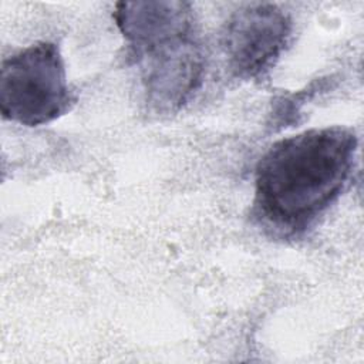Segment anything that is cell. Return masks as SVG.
I'll use <instances>...</instances> for the list:
<instances>
[{"mask_svg":"<svg viewBox=\"0 0 364 364\" xmlns=\"http://www.w3.org/2000/svg\"><path fill=\"white\" fill-rule=\"evenodd\" d=\"M290 16L273 3H253L236 10L222 31V48L232 74L255 80L270 71L290 43Z\"/></svg>","mask_w":364,"mask_h":364,"instance_id":"cell-4","label":"cell"},{"mask_svg":"<svg viewBox=\"0 0 364 364\" xmlns=\"http://www.w3.org/2000/svg\"><path fill=\"white\" fill-rule=\"evenodd\" d=\"M357 146L355 132L340 125L274 142L256 164V220L274 236L304 233L346 189Z\"/></svg>","mask_w":364,"mask_h":364,"instance_id":"cell-1","label":"cell"},{"mask_svg":"<svg viewBox=\"0 0 364 364\" xmlns=\"http://www.w3.org/2000/svg\"><path fill=\"white\" fill-rule=\"evenodd\" d=\"M146 102L159 114L181 109L199 88L205 57L191 4L152 7L124 31Z\"/></svg>","mask_w":364,"mask_h":364,"instance_id":"cell-2","label":"cell"},{"mask_svg":"<svg viewBox=\"0 0 364 364\" xmlns=\"http://www.w3.org/2000/svg\"><path fill=\"white\" fill-rule=\"evenodd\" d=\"M75 101L55 43H34L1 61L0 114L4 119L26 127L44 125L67 114Z\"/></svg>","mask_w":364,"mask_h":364,"instance_id":"cell-3","label":"cell"}]
</instances>
